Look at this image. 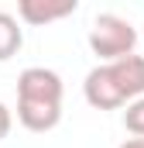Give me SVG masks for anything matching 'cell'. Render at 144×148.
<instances>
[{"instance_id":"obj_1","label":"cell","mask_w":144,"mask_h":148,"mask_svg":"<svg viewBox=\"0 0 144 148\" xmlns=\"http://www.w3.org/2000/svg\"><path fill=\"white\" fill-rule=\"evenodd\" d=\"M62 76L45 66H28L17 76V121L21 127L45 134L62 121Z\"/></svg>"},{"instance_id":"obj_2","label":"cell","mask_w":144,"mask_h":148,"mask_svg":"<svg viewBox=\"0 0 144 148\" xmlns=\"http://www.w3.org/2000/svg\"><path fill=\"white\" fill-rule=\"evenodd\" d=\"M82 97L96 110H117L144 97V55H127L89 69L82 79Z\"/></svg>"},{"instance_id":"obj_3","label":"cell","mask_w":144,"mask_h":148,"mask_svg":"<svg viewBox=\"0 0 144 148\" xmlns=\"http://www.w3.org/2000/svg\"><path fill=\"white\" fill-rule=\"evenodd\" d=\"M134 45H137V28L120 17V14H96L93 28H89V48L93 55H100L103 62H117V59H127L134 55Z\"/></svg>"},{"instance_id":"obj_4","label":"cell","mask_w":144,"mask_h":148,"mask_svg":"<svg viewBox=\"0 0 144 148\" xmlns=\"http://www.w3.org/2000/svg\"><path fill=\"white\" fill-rule=\"evenodd\" d=\"M79 10L75 0H21L17 3V17L31 28H41V24H52V21H62Z\"/></svg>"},{"instance_id":"obj_5","label":"cell","mask_w":144,"mask_h":148,"mask_svg":"<svg viewBox=\"0 0 144 148\" xmlns=\"http://www.w3.org/2000/svg\"><path fill=\"white\" fill-rule=\"evenodd\" d=\"M21 45H24V28H21V21H17L14 14L0 10V62L14 59V55L21 52Z\"/></svg>"},{"instance_id":"obj_6","label":"cell","mask_w":144,"mask_h":148,"mask_svg":"<svg viewBox=\"0 0 144 148\" xmlns=\"http://www.w3.org/2000/svg\"><path fill=\"white\" fill-rule=\"evenodd\" d=\"M124 127H127L134 138L144 141V97H137V100L127 103V110H124Z\"/></svg>"},{"instance_id":"obj_7","label":"cell","mask_w":144,"mask_h":148,"mask_svg":"<svg viewBox=\"0 0 144 148\" xmlns=\"http://www.w3.org/2000/svg\"><path fill=\"white\" fill-rule=\"evenodd\" d=\"M10 127H14V114H10V107L0 100V141L10 134Z\"/></svg>"},{"instance_id":"obj_8","label":"cell","mask_w":144,"mask_h":148,"mask_svg":"<svg viewBox=\"0 0 144 148\" xmlns=\"http://www.w3.org/2000/svg\"><path fill=\"white\" fill-rule=\"evenodd\" d=\"M120 148H144V141H141V138H127Z\"/></svg>"}]
</instances>
